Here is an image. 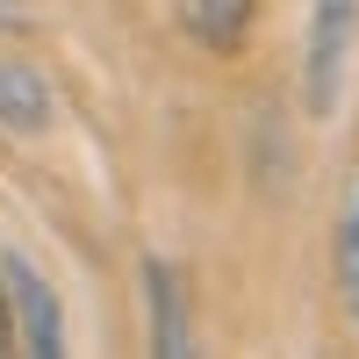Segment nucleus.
I'll return each mask as SVG.
<instances>
[{
  "label": "nucleus",
  "mask_w": 359,
  "mask_h": 359,
  "mask_svg": "<svg viewBox=\"0 0 359 359\" xmlns=\"http://www.w3.org/2000/svg\"><path fill=\"white\" fill-rule=\"evenodd\" d=\"M144 294H151V352L180 359V352L194 345V331H187V302H180V273H172L165 259L144 266Z\"/></svg>",
  "instance_id": "obj_5"
},
{
  "label": "nucleus",
  "mask_w": 359,
  "mask_h": 359,
  "mask_svg": "<svg viewBox=\"0 0 359 359\" xmlns=\"http://www.w3.org/2000/svg\"><path fill=\"white\" fill-rule=\"evenodd\" d=\"M0 287H8V309H15V345L22 352H65V309H57V294H50V280L36 273L29 259H0Z\"/></svg>",
  "instance_id": "obj_2"
},
{
  "label": "nucleus",
  "mask_w": 359,
  "mask_h": 359,
  "mask_svg": "<svg viewBox=\"0 0 359 359\" xmlns=\"http://www.w3.org/2000/svg\"><path fill=\"white\" fill-rule=\"evenodd\" d=\"M352 43H359V0H316L309 15V43H302V101L309 115H338L345 72H352Z\"/></svg>",
  "instance_id": "obj_1"
},
{
  "label": "nucleus",
  "mask_w": 359,
  "mask_h": 359,
  "mask_svg": "<svg viewBox=\"0 0 359 359\" xmlns=\"http://www.w3.org/2000/svg\"><path fill=\"white\" fill-rule=\"evenodd\" d=\"M0 352H15V309H8V287H0Z\"/></svg>",
  "instance_id": "obj_7"
},
{
  "label": "nucleus",
  "mask_w": 359,
  "mask_h": 359,
  "mask_svg": "<svg viewBox=\"0 0 359 359\" xmlns=\"http://www.w3.org/2000/svg\"><path fill=\"white\" fill-rule=\"evenodd\" d=\"M331 266H338V302L359 331V172L345 187V208H338V245H331Z\"/></svg>",
  "instance_id": "obj_6"
},
{
  "label": "nucleus",
  "mask_w": 359,
  "mask_h": 359,
  "mask_svg": "<svg viewBox=\"0 0 359 359\" xmlns=\"http://www.w3.org/2000/svg\"><path fill=\"white\" fill-rule=\"evenodd\" d=\"M172 15L201 50L223 57V50H245L252 22H259V0H172Z\"/></svg>",
  "instance_id": "obj_3"
},
{
  "label": "nucleus",
  "mask_w": 359,
  "mask_h": 359,
  "mask_svg": "<svg viewBox=\"0 0 359 359\" xmlns=\"http://www.w3.org/2000/svg\"><path fill=\"white\" fill-rule=\"evenodd\" d=\"M50 115H57L50 79L36 65H22V57H0V123L22 130V137H36V130H50Z\"/></svg>",
  "instance_id": "obj_4"
},
{
  "label": "nucleus",
  "mask_w": 359,
  "mask_h": 359,
  "mask_svg": "<svg viewBox=\"0 0 359 359\" xmlns=\"http://www.w3.org/2000/svg\"><path fill=\"white\" fill-rule=\"evenodd\" d=\"M0 22H8V29H29V15H15V0H0Z\"/></svg>",
  "instance_id": "obj_8"
}]
</instances>
